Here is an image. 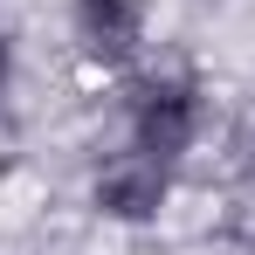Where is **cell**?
<instances>
[{
    "label": "cell",
    "mask_w": 255,
    "mask_h": 255,
    "mask_svg": "<svg viewBox=\"0 0 255 255\" xmlns=\"http://www.w3.org/2000/svg\"><path fill=\"white\" fill-rule=\"evenodd\" d=\"M242 166H249V179H255V131H249V145H242Z\"/></svg>",
    "instance_id": "5b68a950"
},
{
    "label": "cell",
    "mask_w": 255,
    "mask_h": 255,
    "mask_svg": "<svg viewBox=\"0 0 255 255\" xmlns=\"http://www.w3.org/2000/svg\"><path fill=\"white\" fill-rule=\"evenodd\" d=\"M62 48L97 83L145 69L152 62V0H62Z\"/></svg>",
    "instance_id": "3957f363"
},
{
    "label": "cell",
    "mask_w": 255,
    "mask_h": 255,
    "mask_svg": "<svg viewBox=\"0 0 255 255\" xmlns=\"http://www.w3.org/2000/svg\"><path fill=\"white\" fill-rule=\"evenodd\" d=\"M111 138L186 172L207 152V138H214V90L200 83L186 62H145V69L118 76Z\"/></svg>",
    "instance_id": "6da1fadb"
},
{
    "label": "cell",
    "mask_w": 255,
    "mask_h": 255,
    "mask_svg": "<svg viewBox=\"0 0 255 255\" xmlns=\"http://www.w3.org/2000/svg\"><path fill=\"white\" fill-rule=\"evenodd\" d=\"M179 193H186V172L179 166L152 159V152H131L118 138L83 172V207L111 235H152V228H166V214L179 207Z\"/></svg>",
    "instance_id": "7a4b0ae2"
},
{
    "label": "cell",
    "mask_w": 255,
    "mask_h": 255,
    "mask_svg": "<svg viewBox=\"0 0 255 255\" xmlns=\"http://www.w3.org/2000/svg\"><path fill=\"white\" fill-rule=\"evenodd\" d=\"M14 76H21V55H14V35L0 28V111H7V97H14Z\"/></svg>",
    "instance_id": "277c9868"
}]
</instances>
